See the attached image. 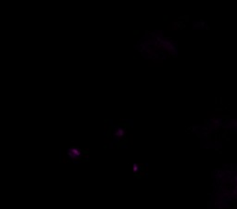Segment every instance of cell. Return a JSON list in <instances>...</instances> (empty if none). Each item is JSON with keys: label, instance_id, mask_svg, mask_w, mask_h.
<instances>
[{"label": "cell", "instance_id": "1", "mask_svg": "<svg viewBox=\"0 0 237 209\" xmlns=\"http://www.w3.org/2000/svg\"><path fill=\"white\" fill-rule=\"evenodd\" d=\"M68 154L70 158H73V159H78L81 155V152L78 150V149H70L68 151Z\"/></svg>", "mask_w": 237, "mask_h": 209}]
</instances>
